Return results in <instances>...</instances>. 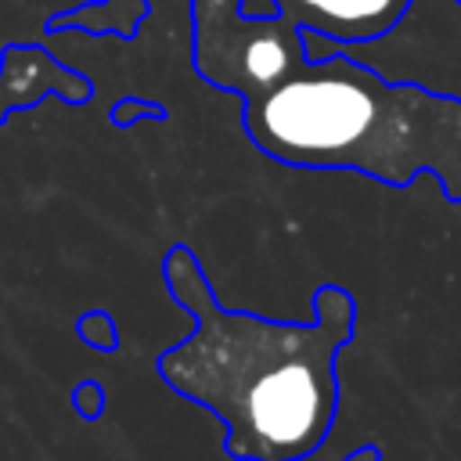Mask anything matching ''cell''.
Segmentation results:
<instances>
[{"label":"cell","mask_w":461,"mask_h":461,"mask_svg":"<svg viewBox=\"0 0 461 461\" xmlns=\"http://www.w3.org/2000/svg\"><path fill=\"white\" fill-rule=\"evenodd\" d=\"M68 403H72V411H76L83 421H97V418L104 414L108 396H104V385H101L97 378H83V382H76V385H72Z\"/></svg>","instance_id":"ba28073f"},{"label":"cell","mask_w":461,"mask_h":461,"mask_svg":"<svg viewBox=\"0 0 461 461\" xmlns=\"http://www.w3.org/2000/svg\"><path fill=\"white\" fill-rule=\"evenodd\" d=\"M342 461H382V447H378V443H360V447H353Z\"/></svg>","instance_id":"30bf717a"},{"label":"cell","mask_w":461,"mask_h":461,"mask_svg":"<svg viewBox=\"0 0 461 461\" xmlns=\"http://www.w3.org/2000/svg\"><path fill=\"white\" fill-rule=\"evenodd\" d=\"M191 65L241 97L256 151L299 169H353L385 187L432 173L461 202V97L346 54L306 58L299 25L245 18L238 0H191Z\"/></svg>","instance_id":"6da1fadb"},{"label":"cell","mask_w":461,"mask_h":461,"mask_svg":"<svg viewBox=\"0 0 461 461\" xmlns=\"http://www.w3.org/2000/svg\"><path fill=\"white\" fill-rule=\"evenodd\" d=\"M238 11L245 18H274L277 14V0H238Z\"/></svg>","instance_id":"9c48e42d"},{"label":"cell","mask_w":461,"mask_h":461,"mask_svg":"<svg viewBox=\"0 0 461 461\" xmlns=\"http://www.w3.org/2000/svg\"><path fill=\"white\" fill-rule=\"evenodd\" d=\"M76 339L86 342V346L97 349V353H115L119 342H122V335H119V328H115V317H112L108 310H101V306L83 310V313L76 317Z\"/></svg>","instance_id":"8992f818"},{"label":"cell","mask_w":461,"mask_h":461,"mask_svg":"<svg viewBox=\"0 0 461 461\" xmlns=\"http://www.w3.org/2000/svg\"><path fill=\"white\" fill-rule=\"evenodd\" d=\"M137 25H140V14L122 7V0H97V4H83L76 11L54 14L47 22V32H54V29H86V32H119L122 40H133Z\"/></svg>","instance_id":"5b68a950"},{"label":"cell","mask_w":461,"mask_h":461,"mask_svg":"<svg viewBox=\"0 0 461 461\" xmlns=\"http://www.w3.org/2000/svg\"><path fill=\"white\" fill-rule=\"evenodd\" d=\"M108 119H112V126L130 130V126H133V122H140V119L166 122V119H169V112H166L158 101H144V97H122V101H115V104H112Z\"/></svg>","instance_id":"52a82bcc"},{"label":"cell","mask_w":461,"mask_h":461,"mask_svg":"<svg viewBox=\"0 0 461 461\" xmlns=\"http://www.w3.org/2000/svg\"><path fill=\"white\" fill-rule=\"evenodd\" d=\"M411 4L414 0H277V14L339 43H371L389 36Z\"/></svg>","instance_id":"277c9868"},{"label":"cell","mask_w":461,"mask_h":461,"mask_svg":"<svg viewBox=\"0 0 461 461\" xmlns=\"http://www.w3.org/2000/svg\"><path fill=\"white\" fill-rule=\"evenodd\" d=\"M47 94H58L65 104H86L94 97V83L36 43H7L0 54V122L18 108L40 104Z\"/></svg>","instance_id":"3957f363"},{"label":"cell","mask_w":461,"mask_h":461,"mask_svg":"<svg viewBox=\"0 0 461 461\" xmlns=\"http://www.w3.org/2000/svg\"><path fill=\"white\" fill-rule=\"evenodd\" d=\"M162 285L191 331L158 353V378L223 425L234 461H303L324 447L339 414V353L357 331V299L313 288L310 321H270L216 299L191 245H169Z\"/></svg>","instance_id":"7a4b0ae2"}]
</instances>
